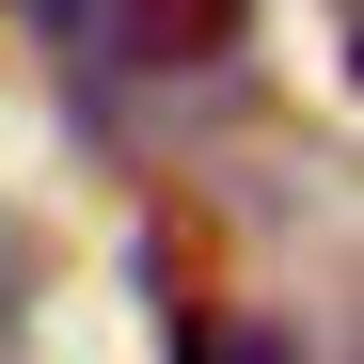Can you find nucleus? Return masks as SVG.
Wrapping results in <instances>:
<instances>
[{
  "label": "nucleus",
  "instance_id": "f257e3e1",
  "mask_svg": "<svg viewBox=\"0 0 364 364\" xmlns=\"http://www.w3.org/2000/svg\"><path fill=\"white\" fill-rule=\"evenodd\" d=\"M254 32V0H111V48H127V64H222V48Z\"/></svg>",
  "mask_w": 364,
  "mask_h": 364
},
{
  "label": "nucleus",
  "instance_id": "f03ea898",
  "mask_svg": "<svg viewBox=\"0 0 364 364\" xmlns=\"http://www.w3.org/2000/svg\"><path fill=\"white\" fill-rule=\"evenodd\" d=\"M191 364H301V348H285V333H206Z\"/></svg>",
  "mask_w": 364,
  "mask_h": 364
}]
</instances>
